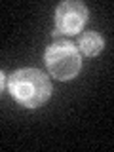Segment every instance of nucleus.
I'll use <instances>...</instances> for the list:
<instances>
[{"label":"nucleus","mask_w":114,"mask_h":152,"mask_svg":"<svg viewBox=\"0 0 114 152\" xmlns=\"http://www.w3.org/2000/svg\"><path fill=\"white\" fill-rule=\"evenodd\" d=\"M4 84H6V78H4V72L0 70V93H2V89H4Z\"/></svg>","instance_id":"39448f33"},{"label":"nucleus","mask_w":114,"mask_h":152,"mask_svg":"<svg viewBox=\"0 0 114 152\" xmlns=\"http://www.w3.org/2000/svg\"><path fill=\"white\" fill-rule=\"evenodd\" d=\"M88 21V8L78 0L59 4L55 10V25L65 34H76L80 32Z\"/></svg>","instance_id":"7ed1b4c3"},{"label":"nucleus","mask_w":114,"mask_h":152,"mask_svg":"<svg viewBox=\"0 0 114 152\" xmlns=\"http://www.w3.org/2000/svg\"><path fill=\"white\" fill-rule=\"evenodd\" d=\"M78 46H80V50H82L84 55L91 57V55L101 53V50L104 46V40L99 32H84L78 40Z\"/></svg>","instance_id":"20e7f679"},{"label":"nucleus","mask_w":114,"mask_h":152,"mask_svg":"<svg viewBox=\"0 0 114 152\" xmlns=\"http://www.w3.org/2000/svg\"><path fill=\"white\" fill-rule=\"evenodd\" d=\"M44 63L51 76L57 80H70L80 72V53L74 44L70 42H55L46 50Z\"/></svg>","instance_id":"f03ea898"},{"label":"nucleus","mask_w":114,"mask_h":152,"mask_svg":"<svg viewBox=\"0 0 114 152\" xmlns=\"http://www.w3.org/2000/svg\"><path fill=\"white\" fill-rule=\"evenodd\" d=\"M8 89L19 104L36 108L51 95V84L48 76L38 69H19L8 78Z\"/></svg>","instance_id":"f257e3e1"}]
</instances>
